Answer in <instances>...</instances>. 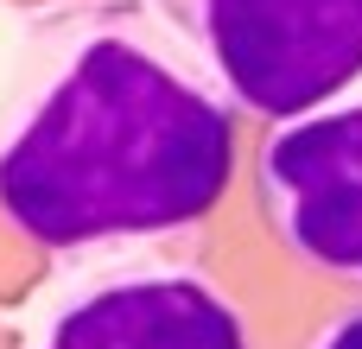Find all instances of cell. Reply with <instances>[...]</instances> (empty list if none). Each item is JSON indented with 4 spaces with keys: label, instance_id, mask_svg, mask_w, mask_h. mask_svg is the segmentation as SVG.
<instances>
[{
    "label": "cell",
    "instance_id": "cell-1",
    "mask_svg": "<svg viewBox=\"0 0 362 349\" xmlns=\"http://www.w3.org/2000/svg\"><path fill=\"white\" fill-rule=\"evenodd\" d=\"M235 172V114L140 6H70L19 38L0 216L57 254L178 235Z\"/></svg>",
    "mask_w": 362,
    "mask_h": 349
},
{
    "label": "cell",
    "instance_id": "cell-2",
    "mask_svg": "<svg viewBox=\"0 0 362 349\" xmlns=\"http://www.w3.org/2000/svg\"><path fill=\"white\" fill-rule=\"evenodd\" d=\"M204 83L267 121H299L362 76V0H146Z\"/></svg>",
    "mask_w": 362,
    "mask_h": 349
},
{
    "label": "cell",
    "instance_id": "cell-3",
    "mask_svg": "<svg viewBox=\"0 0 362 349\" xmlns=\"http://www.w3.org/2000/svg\"><path fill=\"white\" fill-rule=\"evenodd\" d=\"M261 210L274 235L337 280H362V102L299 114L261 146Z\"/></svg>",
    "mask_w": 362,
    "mask_h": 349
},
{
    "label": "cell",
    "instance_id": "cell-4",
    "mask_svg": "<svg viewBox=\"0 0 362 349\" xmlns=\"http://www.w3.org/2000/svg\"><path fill=\"white\" fill-rule=\"evenodd\" d=\"M38 349H248V331L204 273L153 267L76 292Z\"/></svg>",
    "mask_w": 362,
    "mask_h": 349
},
{
    "label": "cell",
    "instance_id": "cell-5",
    "mask_svg": "<svg viewBox=\"0 0 362 349\" xmlns=\"http://www.w3.org/2000/svg\"><path fill=\"white\" fill-rule=\"evenodd\" d=\"M312 349H362V305H356V312H344V318H337Z\"/></svg>",
    "mask_w": 362,
    "mask_h": 349
}]
</instances>
